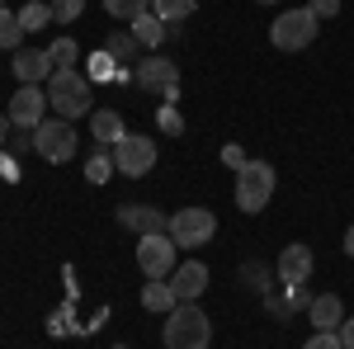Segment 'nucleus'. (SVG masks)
Listing matches in <instances>:
<instances>
[{
    "mask_svg": "<svg viewBox=\"0 0 354 349\" xmlns=\"http://www.w3.org/2000/svg\"><path fill=\"white\" fill-rule=\"evenodd\" d=\"M161 345L165 349H208L213 345V321L203 317L198 302H180L175 312H165Z\"/></svg>",
    "mask_w": 354,
    "mask_h": 349,
    "instance_id": "1",
    "label": "nucleus"
},
{
    "mask_svg": "<svg viewBox=\"0 0 354 349\" xmlns=\"http://www.w3.org/2000/svg\"><path fill=\"white\" fill-rule=\"evenodd\" d=\"M15 76H19V85H43L53 76V62H48V53H38V48H19L15 53Z\"/></svg>",
    "mask_w": 354,
    "mask_h": 349,
    "instance_id": "14",
    "label": "nucleus"
},
{
    "mask_svg": "<svg viewBox=\"0 0 354 349\" xmlns=\"http://www.w3.org/2000/svg\"><path fill=\"white\" fill-rule=\"evenodd\" d=\"M85 15V0H53V19L57 24H76Z\"/></svg>",
    "mask_w": 354,
    "mask_h": 349,
    "instance_id": "28",
    "label": "nucleus"
},
{
    "mask_svg": "<svg viewBox=\"0 0 354 349\" xmlns=\"http://www.w3.org/2000/svg\"><path fill=\"white\" fill-rule=\"evenodd\" d=\"M265 307H270L274 317H298V312L312 307V293H307V283H302V288H288V283H283V297L265 293Z\"/></svg>",
    "mask_w": 354,
    "mask_h": 349,
    "instance_id": "18",
    "label": "nucleus"
},
{
    "mask_svg": "<svg viewBox=\"0 0 354 349\" xmlns=\"http://www.w3.org/2000/svg\"><path fill=\"white\" fill-rule=\"evenodd\" d=\"M76 147H81L76 128H71L66 118H57V113H48V118L33 128V151H38L48 165H66L71 156H76Z\"/></svg>",
    "mask_w": 354,
    "mask_h": 349,
    "instance_id": "5",
    "label": "nucleus"
},
{
    "mask_svg": "<svg viewBox=\"0 0 354 349\" xmlns=\"http://www.w3.org/2000/svg\"><path fill=\"white\" fill-rule=\"evenodd\" d=\"M180 265V245L170 241V232H156V236H137V269L147 279H170Z\"/></svg>",
    "mask_w": 354,
    "mask_h": 349,
    "instance_id": "7",
    "label": "nucleus"
},
{
    "mask_svg": "<svg viewBox=\"0 0 354 349\" xmlns=\"http://www.w3.org/2000/svg\"><path fill=\"white\" fill-rule=\"evenodd\" d=\"M123 118L113 113V109H95L90 113V137H95V147H113V142H123Z\"/></svg>",
    "mask_w": 354,
    "mask_h": 349,
    "instance_id": "16",
    "label": "nucleus"
},
{
    "mask_svg": "<svg viewBox=\"0 0 354 349\" xmlns=\"http://www.w3.org/2000/svg\"><path fill=\"white\" fill-rule=\"evenodd\" d=\"M170 288H175V297H180V302H198V297H203V288H208V265H203V260H185V265H175Z\"/></svg>",
    "mask_w": 354,
    "mask_h": 349,
    "instance_id": "13",
    "label": "nucleus"
},
{
    "mask_svg": "<svg viewBox=\"0 0 354 349\" xmlns=\"http://www.w3.org/2000/svg\"><path fill=\"white\" fill-rule=\"evenodd\" d=\"M0 175H5L10 185L19 180V161H10V156H5V147H0Z\"/></svg>",
    "mask_w": 354,
    "mask_h": 349,
    "instance_id": "32",
    "label": "nucleus"
},
{
    "mask_svg": "<svg viewBox=\"0 0 354 349\" xmlns=\"http://www.w3.org/2000/svg\"><path fill=\"white\" fill-rule=\"evenodd\" d=\"M90 100H95V81L90 76H81L76 66L71 71H53L48 76V104H53L57 118H81V113H90Z\"/></svg>",
    "mask_w": 354,
    "mask_h": 349,
    "instance_id": "2",
    "label": "nucleus"
},
{
    "mask_svg": "<svg viewBox=\"0 0 354 349\" xmlns=\"http://www.w3.org/2000/svg\"><path fill=\"white\" fill-rule=\"evenodd\" d=\"M76 57H81L76 38H57L53 48H48V62H53V71H71V66H76Z\"/></svg>",
    "mask_w": 354,
    "mask_h": 349,
    "instance_id": "23",
    "label": "nucleus"
},
{
    "mask_svg": "<svg viewBox=\"0 0 354 349\" xmlns=\"http://www.w3.org/2000/svg\"><path fill=\"white\" fill-rule=\"evenodd\" d=\"M151 165H156V142H151V137L123 133V142H113V170H118V175L142 180V175H151Z\"/></svg>",
    "mask_w": 354,
    "mask_h": 349,
    "instance_id": "8",
    "label": "nucleus"
},
{
    "mask_svg": "<svg viewBox=\"0 0 354 349\" xmlns=\"http://www.w3.org/2000/svg\"><path fill=\"white\" fill-rule=\"evenodd\" d=\"M156 123H161L165 137H180V133H185V118H180V109H175V104H161V109H156Z\"/></svg>",
    "mask_w": 354,
    "mask_h": 349,
    "instance_id": "27",
    "label": "nucleus"
},
{
    "mask_svg": "<svg viewBox=\"0 0 354 349\" xmlns=\"http://www.w3.org/2000/svg\"><path fill=\"white\" fill-rule=\"evenodd\" d=\"M118 349H123V345H118Z\"/></svg>",
    "mask_w": 354,
    "mask_h": 349,
    "instance_id": "38",
    "label": "nucleus"
},
{
    "mask_svg": "<svg viewBox=\"0 0 354 349\" xmlns=\"http://www.w3.org/2000/svg\"><path fill=\"white\" fill-rule=\"evenodd\" d=\"M104 10H109L113 19H128V24H133L137 15H147V10H151V0H104Z\"/></svg>",
    "mask_w": 354,
    "mask_h": 349,
    "instance_id": "26",
    "label": "nucleus"
},
{
    "mask_svg": "<svg viewBox=\"0 0 354 349\" xmlns=\"http://www.w3.org/2000/svg\"><path fill=\"white\" fill-rule=\"evenodd\" d=\"M255 5H274V0H255Z\"/></svg>",
    "mask_w": 354,
    "mask_h": 349,
    "instance_id": "36",
    "label": "nucleus"
},
{
    "mask_svg": "<svg viewBox=\"0 0 354 349\" xmlns=\"http://www.w3.org/2000/svg\"><path fill=\"white\" fill-rule=\"evenodd\" d=\"M213 236H218L213 208H180V213H170V241L180 245V250H198Z\"/></svg>",
    "mask_w": 354,
    "mask_h": 349,
    "instance_id": "6",
    "label": "nucleus"
},
{
    "mask_svg": "<svg viewBox=\"0 0 354 349\" xmlns=\"http://www.w3.org/2000/svg\"><path fill=\"white\" fill-rule=\"evenodd\" d=\"M133 85L151 90V95H170V90H180V66L151 53V57H142V62L133 66Z\"/></svg>",
    "mask_w": 354,
    "mask_h": 349,
    "instance_id": "10",
    "label": "nucleus"
},
{
    "mask_svg": "<svg viewBox=\"0 0 354 349\" xmlns=\"http://www.w3.org/2000/svg\"><path fill=\"white\" fill-rule=\"evenodd\" d=\"M194 5H198V0H151V15H156L165 28H175L180 19H189V15H194Z\"/></svg>",
    "mask_w": 354,
    "mask_h": 349,
    "instance_id": "20",
    "label": "nucleus"
},
{
    "mask_svg": "<svg viewBox=\"0 0 354 349\" xmlns=\"http://www.w3.org/2000/svg\"><path fill=\"white\" fill-rule=\"evenodd\" d=\"M109 175H113V147H95L90 161H85V180L90 185H104Z\"/></svg>",
    "mask_w": 354,
    "mask_h": 349,
    "instance_id": "21",
    "label": "nucleus"
},
{
    "mask_svg": "<svg viewBox=\"0 0 354 349\" xmlns=\"http://www.w3.org/2000/svg\"><path fill=\"white\" fill-rule=\"evenodd\" d=\"M5 5H10V0H0V10H5Z\"/></svg>",
    "mask_w": 354,
    "mask_h": 349,
    "instance_id": "37",
    "label": "nucleus"
},
{
    "mask_svg": "<svg viewBox=\"0 0 354 349\" xmlns=\"http://www.w3.org/2000/svg\"><path fill=\"white\" fill-rule=\"evenodd\" d=\"M335 335H340V345H345V349H354V317H345V321H340V330H335Z\"/></svg>",
    "mask_w": 354,
    "mask_h": 349,
    "instance_id": "33",
    "label": "nucleus"
},
{
    "mask_svg": "<svg viewBox=\"0 0 354 349\" xmlns=\"http://www.w3.org/2000/svg\"><path fill=\"white\" fill-rule=\"evenodd\" d=\"M317 28H322V19H317L307 5H302V10H283L270 24V43L279 53H302V48L317 43Z\"/></svg>",
    "mask_w": 354,
    "mask_h": 349,
    "instance_id": "4",
    "label": "nucleus"
},
{
    "mask_svg": "<svg viewBox=\"0 0 354 349\" xmlns=\"http://www.w3.org/2000/svg\"><path fill=\"white\" fill-rule=\"evenodd\" d=\"M241 279H245V283H255V293H270V288H265V283H270V269H265V265H245Z\"/></svg>",
    "mask_w": 354,
    "mask_h": 349,
    "instance_id": "29",
    "label": "nucleus"
},
{
    "mask_svg": "<svg viewBox=\"0 0 354 349\" xmlns=\"http://www.w3.org/2000/svg\"><path fill=\"white\" fill-rule=\"evenodd\" d=\"M274 274H279V283L302 288V283L312 279V250H307V245H283V250H279V265H274Z\"/></svg>",
    "mask_w": 354,
    "mask_h": 349,
    "instance_id": "12",
    "label": "nucleus"
},
{
    "mask_svg": "<svg viewBox=\"0 0 354 349\" xmlns=\"http://www.w3.org/2000/svg\"><path fill=\"white\" fill-rule=\"evenodd\" d=\"M19 38H24V28H19V15L0 10V53H19Z\"/></svg>",
    "mask_w": 354,
    "mask_h": 349,
    "instance_id": "25",
    "label": "nucleus"
},
{
    "mask_svg": "<svg viewBox=\"0 0 354 349\" xmlns=\"http://www.w3.org/2000/svg\"><path fill=\"white\" fill-rule=\"evenodd\" d=\"M10 128H15V123H10V113H0V147L10 142Z\"/></svg>",
    "mask_w": 354,
    "mask_h": 349,
    "instance_id": "34",
    "label": "nucleus"
},
{
    "mask_svg": "<svg viewBox=\"0 0 354 349\" xmlns=\"http://www.w3.org/2000/svg\"><path fill=\"white\" fill-rule=\"evenodd\" d=\"M48 109H53V104H48V90H43V85H19L5 113H10L15 128H28V133H33V128L48 118Z\"/></svg>",
    "mask_w": 354,
    "mask_h": 349,
    "instance_id": "9",
    "label": "nucleus"
},
{
    "mask_svg": "<svg viewBox=\"0 0 354 349\" xmlns=\"http://www.w3.org/2000/svg\"><path fill=\"white\" fill-rule=\"evenodd\" d=\"M345 255H350V260H354V227H350V232H345Z\"/></svg>",
    "mask_w": 354,
    "mask_h": 349,
    "instance_id": "35",
    "label": "nucleus"
},
{
    "mask_svg": "<svg viewBox=\"0 0 354 349\" xmlns=\"http://www.w3.org/2000/svg\"><path fill=\"white\" fill-rule=\"evenodd\" d=\"M274 165L265 161H241L236 165V208H241L245 217H255V213H265L270 208V198H274Z\"/></svg>",
    "mask_w": 354,
    "mask_h": 349,
    "instance_id": "3",
    "label": "nucleus"
},
{
    "mask_svg": "<svg viewBox=\"0 0 354 349\" xmlns=\"http://www.w3.org/2000/svg\"><path fill=\"white\" fill-rule=\"evenodd\" d=\"M307 10L317 19H330V15H340V0H307Z\"/></svg>",
    "mask_w": 354,
    "mask_h": 349,
    "instance_id": "31",
    "label": "nucleus"
},
{
    "mask_svg": "<svg viewBox=\"0 0 354 349\" xmlns=\"http://www.w3.org/2000/svg\"><path fill=\"white\" fill-rule=\"evenodd\" d=\"M104 53H109L113 62H133V57L142 53V43H137V38H133V28H128V33H109Z\"/></svg>",
    "mask_w": 354,
    "mask_h": 349,
    "instance_id": "24",
    "label": "nucleus"
},
{
    "mask_svg": "<svg viewBox=\"0 0 354 349\" xmlns=\"http://www.w3.org/2000/svg\"><path fill=\"white\" fill-rule=\"evenodd\" d=\"M118 227L123 232H137V236H156V232H170V217L147 208V203H123L118 208Z\"/></svg>",
    "mask_w": 354,
    "mask_h": 349,
    "instance_id": "11",
    "label": "nucleus"
},
{
    "mask_svg": "<svg viewBox=\"0 0 354 349\" xmlns=\"http://www.w3.org/2000/svg\"><path fill=\"white\" fill-rule=\"evenodd\" d=\"M48 24H57V19H53V5L28 0L24 10H19V28H24V33H38V28H48Z\"/></svg>",
    "mask_w": 354,
    "mask_h": 349,
    "instance_id": "22",
    "label": "nucleus"
},
{
    "mask_svg": "<svg viewBox=\"0 0 354 349\" xmlns=\"http://www.w3.org/2000/svg\"><path fill=\"white\" fill-rule=\"evenodd\" d=\"M142 307L147 312H175L180 307V297H175V288H170V279H147V288H142Z\"/></svg>",
    "mask_w": 354,
    "mask_h": 349,
    "instance_id": "17",
    "label": "nucleus"
},
{
    "mask_svg": "<svg viewBox=\"0 0 354 349\" xmlns=\"http://www.w3.org/2000/svg\"><path fill=\"white\" fill-rule=\"evenodd\" d=\"M302 349H345V345H340V335H335V330H317Z\"/></svg>",
    "mask_w": 354,
    "mask_h": 349,
    "instance_id": "30",
    "label": "nucleus"
},
{
    "mask_svg": "<svg viewBox=\"0 0 354 349\" xmlns=\"http://www.w3.org/2000/svg\"><path fill=\"white\" fill-rule=\"evenodd\" d=\"M307 317H312L317 330H340V321H345V302H340L335 293H322V297H312Z\"/></svg>",
    "mask_w": 354,
    "mask_h": 349,
    "instance_id": "15",
    "label": "nucleus"
},
{
    "mask_svg": "<svg viewBox=\"0 0 354 349\" xmlns=\"http://www.w3.org/2000/svg\"><path fill=\"white\" fill-rule=\"evenodd\" d=\"M133 38L147 48V53H151V48H161V43H165V24L151 15V10H147V15H137V19H133Z\"/></svg>",
    "mask_w": 354,
    "mask_h": 349,
    "instance_id": "19",
    "label": "nucleus"
}]
</instances>
